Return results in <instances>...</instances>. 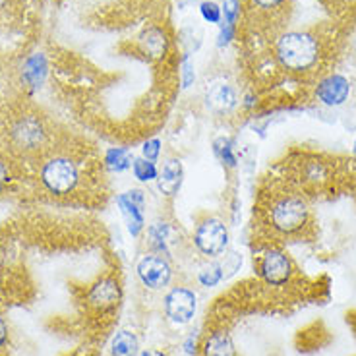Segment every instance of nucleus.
Masks as SVG:
<instances>
[{"label":"nucleus","mask_w":356,"mask_h":356,"mask_svg":"<svg viewBox=\"0 0 356 356\" xmlns=\"http://www.w3.org/2000/svg\"><path fill=\"white\" fill-rule=\"evenodd\" d=\"M169 232L170 227L167 222H153L147 229V236H149V244L152 248L155 250V254H161L165 258H169V246H167V241H169Z\"/></svg>","instance_id":"nucleus-18"},{"label":"nucleus","mask_w":356,"mask_h":356,"mask_svg":"<svg viewBox=\"0 0 356 356\" xmlns=\"http://www.w3.org/2000/svg\"><path fill=\"white\" fill-rule=\"evenodd\" d=\"M165 312L169 320L177 325H186L194 320L197 308V296L188 286H172L169 293L165 294Z\"/></svg>","instance_id":"nucleus-6"},{"label":"nucleus","mask_w":356,"mask_h":356,"mask_svg":"<svg viewBox=\"0 0 356 356\" xmlns=\"http://www.w3.org/2000/svg\"><path fill=\"white\" fill-rule=\"evenodd\" d=\"M321 56V47L318 37L308 31H285L277 39L275 58L281 68L293 74L312 72Z\"/></svg>","instance_id":"nucleus-1"},{"label":"nucleus","mask_w":356,"mask_h":356,"mask_svg":"<svg viewBox=\"0 0 356 356\" xmlns=\"http://www.w3.org/2000/svg\"><path fill=\"white\" fill-rule=\"evenodd\" d=\"M78 178H80L78 167L66 157H54V159L47 161L41 169V182L44 184V188L58 196L70 194L78 184Z\"/></svg>","instance_id":"nucleus-4"},{"label":"nucleus","mask_w":356,"mask_h":356,"mask_svg":"<svg viewBox=\"0 0 356 356\" xmlns=\"http://www.w3.org/2000/svg\"><path fill=\"white\" fill-rule=\"evenodd\" d=\"M225 275H222V269L221 264L219 261H211V264H207L200 269V273H197V283L205 289H211V286H217L221 283Z\"/></svg>","instance_id":"nucleus-22"},{"label":"nucleus","mask_w":356,"mask_h":356,"mask_svg":"<svg viewBox=\"0 0 356 356\" xmlns=\"http://www.w3.org/2000/svg\"><path fill=\"white\" fill-rule=\"evenodd\" d=\"M207 103L215 108V111H221L227 113L231 108L236 107V91L229 83H215L213 88L207 91Z\"/></svg>","instance_id":"nucleus-15"},{"label":"nucleus","mask_w":356,"mask_h":356,"mask_svg":"<svg viewBox=\"0 0 356 356\" xmlns=\"http://www.w3.org/2000/svg\"><path fill=\"white\" fill-rule=\"evenodd\" d=\"M180 81H182V89H188L196 81V70H194V64L188 60V54L184 56L182 66H180Z\"/></svg>","instance_id":"nucleus-27"},{"label":"nucleus","mask_w":356,"mask_h":356,"mask_svg":"<svg viewBox=\"0 0 356 356\" xmlns=\"http://www.w3.org/2000/svg\"><path fill=\"white\" fill-rule=\"evenodd\" d=\"M132 161L134 155L126 147H111L105 153V167L113 172H124L132 169Z\"/></svg>","instance_id":"nucleus-19"},{"label":"nucleus","mask_w":356,"mask_h":356,"mask_svg":"<svg viewBox=\"0 0 356 356\" xmlns=\"http://www.w3.org/2000/svg\"><path fill=\"white\" fill-rule=\"evenodd\" d=\"M219 264H221L222 275L227 279V277H232L238 269H241L242 256L238 252H229V254H225V258H222V261H219Z\"/></svg>","instance_id":"nucleus-26"},{"label":"nucleus","mask_w":356,"mask_h":356,"mask_svg":"<svg viewBox=\"0 0 356 356\" xmlns=\"http://www.w3.org/2000/svg\"><path fill=\"white\" fill-rule=\"evenodd\" d=\"M355 155H356V142H355Z\"/></svg>","instance_id":"nucleus-35"},{"label":"nucleus","mask_w":356,"mask_h":356,"mask_svg":"<svg viewBox=\"0 0 356 356\" xmlns=\"http://www.w3.org/2000/svg\"><path fill=\"white\" fill-rule=\"evenodd\" d=\"M116 204L120 207V213L124 217L126 229L132 234L134 238H138L142 234L143 227H145V219H143V207H145V194L143 190L132 188L124 194L116 196Z\"/></svg>","instance_id":"nucleus-8"},{"label":"nucleus","mask_w":356,"mask_h":356,"mask_svg":"<svg viewBox=\"0 0 356 356\" xmlns=\"http://www.w3.org/2000/svg\"><path fill=\"white\" fill-rule=\"evenodd\" d=\"M138 356H167L165 353H161V350H155V348H147V350H140V355Z\"/></svg>","instance_id":"nucleus-32"},{"label":"nucleus","mask_w":356,"mask_h":356,"mask_svg":"<svg viewBox=\"0 0 356 356\" xmlns=\"http://www.w3.org/2000/svg\"><path fill=\"white\" fill-rule=\"evenodd\" d=\"M4 6H6V0H0V10L4 8Z\"/></svg>","instance_id":"nucleus-34"},{"label":"nucleus","mask_w":356,"mask_h":356,"mask_svg":"<svg viewBox=\"0 0 356 356\" xmlns=\"http://www.w3.org/2000/svg\"><path fill=\"white\" fill-rule=\"evenodd\" d=\"M316 95H318V99H320L323 105H327V107H339L350 95V81L345 76H341V74H331V76L323 78L318 83Z\"/></svg>","instance_id":"nucleus-9"},{"label":"nucleus","mask_w":356,"mask_h":356,"mask_svg":"<svg viewBox=\"0 0 356 356\" xmlns=\"http://www.w3.org/2000/svg\"><path fill=\"white\" fill-rule=\"evenodd\" d=\"M200 14L207 24H221L222 19V10L221 6L213 2V0H205L200 4Z\"/></svg>","instance_id":"nucleus-25"},{"label":"nucleus","mask_w":356,"mask_h":356,"mask_svg":"<svg viewBox=\"0 0 356 356\" xmlns=\"http://www.w3.org/2000/svg\"><path fill=\"white\" fill-rule=\"evenodd\" d=\"M222 10V26H234L238 24V18H241V0H225V4L221 6ZM219 24V26H221Z\"/></svg>","instance_id":"nucleus-23"},{"label":"nucleus","mask_w":356,"mask_h":356,"mask_svg":"<svg viewBox=\"0 0 356 356\" xmlns=\"http://www.w3.org/2000/svg\"><path fill=\"white\" fill-rule=\"evenodd\" d=\"M229 229L227 225L217 217H205L204 221L197 222L194 232V244L196 248L209 258H219L229 248Z\"/></svg>","instance_id":"nucleus-3"},{"label":"nucleus","mask_w":356,"mask_h":356,"mask_svg":"<svg viewBox=\"0 0 356 356\" xmlns=\"http://www.w3.org/2000/svg\"><path fill=\"white\" fill-rule=\"evenodd\" d=\"M267 215H269V225L273 231L281 234H296L308 225L310 207L302 196L283 194L271 202Z\"/></svg>","instance_id":"nucleus-2"},{"label":"nucleus","mask_w":356,"mask_h":356,"mask_svg":"<svg viewBox=\"0 0 356 356\" xmlns=\"http://www.w3.org/2000/svg\"><path fill=\"white\" fill-rule=\"evenodd\" d=\"M161 147H163V142H161L159 138H152V140L143 142L142 157L149 161H157L161 155Z\"/></svg>","instance_id":"nucleus-28"},{"label":"nucleus","mask_w":356,"mask_h":356,"mask_svg":"<svg viewBox=\"0 0 356 356\" xmlns=\"http://www.w3.org/2000/svg\"><path fill=\"white\" fill-rule=\"evenodd\" d=\"M12 136H14V140L19 147H24V149H35L37 145H41L44 140L43 126L33 116L22 118L18 124L14 126Z\"/></svg>","instance_id":"nucleus-12"},{"label":"nucleus","mask_w":356,"mask_h":356,"mask_svg":"<svg viewBox=\"0 0 356 356\" xmlns=\"http://www.w3.org/2000/svg\"><path fill=\"white\" fill-rule=\"evenodd\" d=\"M197 350V335L196 333H190L186 337V341H184V353L190 356L196 355Z\"/></svg>","instance_id":"nucleus-30"},{"label":"nucleus","mask_w":356,"mask_h":356,"mask_svg":"<svg viewBox=\"0 0 356 356\" xmlns=\"http://www.w3.org/2000/svg\"><path fill=\"white\" fill-rule=\"evenodd\" d=\"M140 41H142L143 53H147L153 58H161L163 54L167 53V35H165V31L159 29V27L145 29Z\"/></svg>","instance_id":"nucleus-17"},{"label":"nucleus","mask_w":356,"mask_h":356,"mask_svg":"<svg viewBox=\"0 0 356 356\" xmlns=\"http://www.w3.org/2000/svg\"><path fill=\"white\" fill-rule=\"evenodd\" d=\"M204 356H236V348L232 343V337L227 331H215L209 337H205L202 345Z\"/></svg>","instance_id":"nucleus-14"},{"label":"nucleus","mask_w":356,"mask_h":356,"mask_svg":"<svg viewBox=\"0 0 356 356\" xmlns=\"http://www.w3.org/2000/svg\"><path fill=\"white\" fill-rule=\"evenodd\" d=\"M234 33H236V27L234 26H222L221 24V31H219V39H217V44L219 47H227L234 39Z\"/></svg>","instance_id":"nucleus-29"},{"label":"nucleus","mask_w":356,"mask_h":356,"mask_svg":"<svg viewBox=\"0 0 356 356\" xmlns=\"http://www.w3.org/2000/svg\"><path fill=\"white\" fill-rule=\"evenodd\" d=\"M6 339H8V327H6V321L0 318V347L6 343Z\"/></svg>","instance_id":"nucleus-31"},{"label":"nucleus","mask_w":356,"mask_h":356,"mask_svg":"<svg viewBox=\"0 0 356 356\" xmlns=\"http://www.w3.org/2000/svg\"><path fill=\"white\" fill-rule=\"evenodd\" d=\"M213 153L227 169H236L238 159H236V153H234V140L225 138V136L217 138L213 142Z\"/></svg>","instance_id":"nucleus-20"},{"label":"nucleus","mask_w":356,"mask_h":356,"mask_svg":"<svg viewBox=\"0 0 356 356\" xmlns=\"http://www.w3.org/2000/svg\"><path fill=\"white\" fill-rule=\"evenodd\" d=\"M6 180H8V169H6V167H4V165L0 163V186H2V184H4Z\"/></svg>","instance_id":"nucleus-33"},{"label":"nucleus","mask_w":356,"mask_h":356,"mask_svg":"<svg viewBox=\"0 0 356 356\" xmlns=\"http://www.w3.org/2000/svg\"><path fill=\"white\" fill-rule=\"evenodd\" d=\"M111 356H138L140 355V341L136 333L122 330L116 333L111 341Z\"/></svg>","instance_id":"nucleus-16"},{"label":"nucleus","mask_w":356,"mask_h":356,"mask_svg":"<svg viewBox=\"0 0 356 356\" xmlns=\"http://www.w3.org/2000/svg\"><path fill=\"white\" fill-rule=\"evenodd\" d=\"M155 182H157V188H159L163 196H177L180 188H182V182H184V165H182V161L175 159V157L165 161Z\"/></svg>","instance_id":"nucleus-11"},{"label":"nucleus","mask_w":356,"mask_h":356,"mask_svg":"<svg viewBox=\"0 0 356 356\" xmlns=\"http://www.w3.org/2000/svg\"><path fill=\"white\" fill-rule=\"evenodd\" d=\"M258 271L267 285L283 286L293 277V261L281 250H267L259 259Z\"/></svg>","instance_id":"nucleus-7"},{"label":"nucleus","mask_w":356,"mask_h":356,"mask_svg":"<svg viewBox=\"0 0 356 356\" xmlns=\"http://www.w3.org/2000/svg\"><path fill=\"white\" fill-rule=\"evenodd\" d=\"M132 172L140 182H153V180H157L159 169H157L155 161L145 159V157H134Z\"/></svg>","instance_id":"nucleus-21"},{"label":"nucleus","mask_w":356,"mask_h":356,"mask_svg":"<svg viewBox=\"0 0 356 356\" xmlns=\"http://www.w3.org/2000/svg\"><path fill=\"white\" fill-rule=\"evenodd\" d=\"M120 296H122V291H120L118 281L113 279V277H105V279H101V281H97L95 285L91 286L88 300L95 310L107 312L118 306Z\"/></svg>","instance_id":"nucleus-10"},{"label":"nucleus","mask_w":356,"mask_h":356,"mask_svg":"<svg viewBox=\"0 0 356 356\" xmlns=\"http://www.w3.org/2000/svg\"><path fill=\"white\" fill-rule=\"evenodd\" d=\"M47 74H49V64H47V58L44 54L37 53L31 54L24 63V68H22V80L26 83L27 88L39 89L47 80Z\"/></svg>","instance_id":"nucleus-13"},{"label":"nucleus","mask_w":356,"mask_h":356,"mask_svg":"<svg viewBox=\"0 0 356 356\" xmlns=\"http://www.w3.org/2000/svg\"><path fill=\"white\" fill-rule=\"evenodd\" d=\"M136 273L140 277L143 286L152 289V291H161L169 285L172 279V267L169 259L161 254H145L140 258L136 266Z\"/></svg>","instance_id":"nucleus-5"},{"label":"nucleus","mask_w":356,"mask_h":356,"mask_svg":"<svg viewBox=\"0 0 356 356\" xmlns=\"http://www.w3.org/2000/svg\"><path fill=\"white\" fill-rule=\"evenodd\" d=\"M250 8L259 14H277L285 8L286 0H248Z\"/></svg>","instance_id":"nucleus-24"}]
</instances>
